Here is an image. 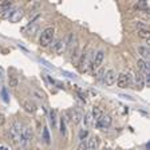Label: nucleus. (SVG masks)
I'll return each mask as SVG.
<instances>
[{
  "label": "nucleus",
  "mask_w": 150,
  "mask_h": 150,
  "mask_svg": "<svg viewBox=\"0 0 150 150\" xmlns=\"http://www.w3.org/2000/svg\"><path fill=\"white\" fill-rule=\"evenodd\" d=\"M23 16H24V11H23V8H16V9H13L12 13H11V16H9V22L18 23L23 19Z\"/></svg>",
  "instance_id": "6"
},
{
  "label": "nucleus",
  "mask_w": 150,
  "mask_h": 150,
  "mask_svg": "<svg viewBox=\"0 0 150 150\" xmlns=\"http://www.w3.org/2000/svg\"><path fill=\"white\" fill-rule=\"evenodd\" d=\"M1 150H7V149H6V147H3V149H1Z\"/></svg>",
  "instance_id": "32"
},
{
  "label": "nucleus",
  "mask_w": 150,
  "mask_h": 150,
  "mask_svg": "<svg viewBox=\"0 0 150 150\" xmlns=\"http://www.w3.org/2000/svg\"><path fill=\"white\" fill-rule=\"evenodd\" d=\"M8 83H9V87H12V88H16L19 86V79L18 76H15V75H11L8 79Z\"/></svg>",
  "instance_id": "17"
},
{
  "label": "nucleus",
  "mask_w": 150,
  "mask_h": 150,
  "mask_svg": "<svg viewBox=\"0 0 150 150\" xmlns=\"http://www.w3.org/2000/svg\"><path fill=\"white\" fill-rule=\"evenodd\" d=\"M4 81V70L0 67V82H3Z\"/></svg>",
  "instance_id": "29"
},
{
  "label": "nucleus",
  "mask_w": 150,
  "mask_h": 150,
  "mask_svg": "<svg viewBox=\"0 0 150 150\" xmlns=\"http://www.w3.org/2000/svg\"><path fill=\"white\" fill-rule=\"evenodd\" d=\"M115 81H117V74H115V71H114L112 69L107 70L106 74H105V83H106L107 86H111V84L115 83Z\"/></svg>",
  "instance_id": "7"
},
{
  "label": "nucleus",
  "mask_w": 150,
  "mask_h": 150,
  "mask_svg": "<svg viewBox=\"0 0 150 150\" xmlns=\"http://www.w3.org/2000/svg\"><path fill=\"white\" fill-rule=\"evenodd\" d=\"M22 130H23V125H22V123H20V122H15V123L11 126V129L8 130L7 135H8L9 139L12 141L13 144H16V142H19V141H20V134H22Z\"/></svg>",
  "instance_id": "1"
},
{
  "label": "nucleus",
  "mask_w": 150,
  "mask_h": 150,
  "mask_svg": "<svg viewBox=\"0 0 150 150\" xmlns=\"http://www.w3.org/2000/svg\"><path fill=\"white\" fill-rule=\"evenodd\" d=\"M76 150H87V141H81Z\"/></svg>",
  "instance_id": "25"
},
{
  "label": "nucleus",
  "mask_w": 150,
  "mask_h": 150,
  "mask_svg": "<svg viewBox=\"0 0 150 150\" xmlns=\"http://www.w3.org/2000/svg\"><path fill=\"white\" fill-rule=\"evenodd\" d=\"M103 59H105V51L103 50H99L93 58V62H91V69L93 70H97L100 64H102Z\"/></svg>",
  "instance_id": "3"
},
{
  "label": "nucleus",
  "mask_w": 150,
  "mask_h": 150,
  "mask_svg": "<svg viewBox=\"0 0 150 150\" xmlns=\"http://www.w3.org/2000/svg\"><path fill=\"white\" fill-rule=\"evenodd\" d=\"M103 74H105V71H103V69H100L99 71L97 72V79H100L103 76Z\"/></svg>",
  "instance_id": "28"
},
{
  "label": "nucleus",
  "mask_w": 150,
  "mask_h": 150,
  "mask_svg": "<svg viewBox=\"0 0 150 150\" xmlns=\"http://www.w3.org/2000/svg\"><path fill=\"white\" fill-rule=\"evenodd\" d=\"M135 86H137L138 90H142L145 87V81H144V75L141 72H137L135 75Z\"/></svg>",
  "instance_id": "11"
},
{
  "label": "nucleus",
  "mask_w": 150,
  "mask_h": 150,
  "mask_svg": "<svg viewBox=\"0 0 150 150\" xmlns=\"http://www.w3.org/2000/svg\"><path fill=\"white\" fill-rule=\"evenodd\" d=\"M91 115H93V119L98 121V119L103 115L102 109H100V107H93V110H91Z\"/></svg>",
  "instance_id": "14"
},
{
  "label": "nucleus",
  "mask_w": 150,
  "mask_h": 150,
  "mask_svg": "<svg viewBox=\"0 0 150 150\" xmlns=\"http://www.w3.org/2000/svg\"><path fill=\"white\" fill-rule=\"evenodd\" d=\"M138 35H139L141 38L146 39V40H149V38H150V32H149V30H139V31H138Z\"/></svg>",
  "instance_id": "20"
},
{
  "label": "nucleus",
  "mask_w": 150,
  "mask_h": 150,
  "mask_svg": "<svg viewBox=\"0 0 150 150\" xmlns=\"http://www.w3.org/2000/svg\"><path fill=\"white\" fill-rule=\"evenodd\" d=\"M103 150H110V147H105V149H103Z\"/></svg>",
  "instance_id": "31"
},
{
  "label": "nucleus",
  "mask_w": 150,
  "mask_h": 150,
  "mask_svg": "<svg viewBox=\"0 0 150 150\" xmlns=\"http://www.w3.org/2000/svg\"><path fill=\"white\" fill-rule=\"evenodd\" d=\"M32 94H34L36 98H39V99H44V98H46V94L42 93V91L38 90V88H32Z\"/></svg>",
  "instance_id": "19"
},
{
  "label": "nucleus",
  "mask_w": 150,
  "mask_h": 150,
  "mask_svg": "<svg viewBox=\"0 0 150 150\" xmlns=\"http://www.w3.org/2000/svg\"><path fill=\"white\" fill-rule=\"evenodd\" d=\"M71 121L74 122L75 125H78V123H81L82 122V115H81V112H79L76 109H74L71 111Z\"/></svg>",
  "instance_id": "12"
},
{
  "label": "nucleus",
  "mask_w": 150,
  "mask_h": 150,
  "mask_svg": "<svg viewBox=\"0 0 150 150\" xmlns=\"http://www.w3.org/2000/svg\"><path fill=\"white\" fill-rule=\"evenodd\" d=\"M87 150H98V139L95 137H91L87 141Z\"/></svg>",
  "instance_id": "13"
},
{
  "label": "nucleus",
  "mask_w": 150,
  "mask_h": 150,
  "mask_svg": "<svg viewBox=\"0 0 150 150\" xmlns=\"http://www.w3.org/2000/svg\"><path fill=\"white\" fill-rule=\"evenodd\" d=\"M43 139L46 144H50L51 142V138H50V133H48V129L44 127L43 129Z\"/></svg>",
  "instance_id": "21"
},
{
  "label": "nucleus",
  "mask_w": 150,
  "mask_h": 150,
  "mask_svg": "<svg viewBox=\"0 0 150 150\" xmlns=\"http://www.w3.org/2000/svg\"><path fill=\"white\" fill-rule=\"evenodd\" d=\"M60 134L66 135V119L64 118L60 119Z\"/></svg>",
  "instance_id": "24"
},
{
  "label": "nucleus",
  "mask_w": 150,
  "mask_h": 150,
  "mask_svg": "<svg viewBox=\"0 0 150 150\" xmlns=\"http://www.w3.org/2000/svg\"><path fill=\"white\" fill-rule=\"evenodd\" d=\"M18 150H28L27 147H23V146H20V147H18Z\"/></svg>",
  "instance_id": "30"
},
{
  "label": "nucleus",
  "mask_w": 150,
  "mask_h": 150,
  "mask_svg": "<svg viewBox=\"0 0 150 150\" xmlns=\"http://www.w3.org/2000/svg\"><path fill=\"white\" fill-rule=\"evenodd\" d=\"M4 123H6V117H4V114L0 112V126H3Z\"/></svg>",
  "instance_id": "27"
},
{
  "label": "nucleus",
  "mask_w": 150,
  "mask_h": 150,
  "mask_svg": "<svg viewBox=\"0 0 150 150\" xmlns=\"http://www.w3.org/2000/svg\"><path fill=\"white\" fill-rule=\"evenodd\" d=\"M135 27L138 28V31H139V30H149L145 22H135Z\"/></svg>",
  "instance_id": "23"
},
{
  "label": "nucleus",
  "mask_w": 150,
  "mask_h": 150,
  "mask_svg": "<svg viewBox=\"0 0 150 150\" xmlns=\"http://www.w3.org/2000/svg\"><path fill=\"white\" fill-rule=\"evenodd\" d=\"M28 28H30V35H34L38 31V24H34L32 27H28Z\"/></svg>",
  "instance_id": "26"
},
{
  "label": "nucleus",
  "mask_w": 150,
  "mask_h": 150,
  "mask_svg": "<svg viewBox=\"0 0 150 150\" xmlns=\"http://www.w3.org/2000/svg\"><path fill=\"white\" fill-rule=\"evenodd\" d=\"M88 59H90V56H88V54H82V58L81 60H79V70L81 71H86L88 67V64H90V62H88Z\"/></svg>",
  "instance_id": "8"
},
{
  "label": "nucleus",
  "mask_w": 150,
  "mask_h": 150,
  "mask_svg": "<svg viewBox=\"0 0 150 150\" xmlns=\"http://www.w3.org/2000/svg\"><path fill=\"white\" fill-rule=\"evenodd\" d=\"M88 137V130H86V129H82V130H79V139L81 141H86V138Z\"/></svg>",
  "instance_id": "22"
},
{
  "label": "nucleus",
  "mask_w": 150,
  "mask_h": 150,
  "mask_svg": "<svg viewBox=\"0 0 150 150\" xmlns=\"http://www.w3.org/2000/svg\"><path fill=\"white\" fill-rule=\"evenodd\" d=\"M135 8L141 9V11H147L149 9V1L147 0H141V1H138L135 4Z\"/></svg>",
  "instance_id": "15"
},
{
  "label": "nucleus",
  "mask_w": 150,
  "mask_h": 150,
  "mask_svg": "<svg viewBox=\"0 0 150 150\" xmlns=\"http://www.w3.org/2000/svg\"><path fill=\"white\" fill-rule=\"evenodd\" d=\"M50 118H51V123H52V126H56V123H58V112H56L55 109H51L50 111Z\"/></svg>",
  "instance_id": "18"
},
{
  "label": "nucleus",
  "mask_w": 150,
  "mask_h": 150,
  "mask_svg": "<svg viewBox=\"0 0 150 150\" xmlns=\"http://www.w3.org/2000/svg\"><path fill=\"white\" fill-rule=\"evenodd\" d=\"M117 84L119 88H126L130 84V75L129 74H121L117 78Z\"/></svg>",
  "instance_id": "4"
},
{
  "label": "nucleus",
  "mask_w": 150,
  "mask_h": 150,
  "mask_svg": "<svg viewBox=\"0 0 150 150\" xmlns=\"http://www.w3.org/2000/svg\"><path fill=\"white\" fill-rule=\"evenodd\" d=\"M54 34H55V30H54L52 27H48L46 28V30H43L40 34V46L42 47H47L48 44L52 42L54 39Z\"/></svg>",
  "instance_id": "2"
},
{
  "label": "nucleus",
  "mask_w": 150,
  "mask_h": 150,
  "mask_svg": "<svg viewBox=\"0 0 150 150\" xmlns=\"http://www.w3.org/2000/svg\"><path fill=\"white\" fill-rule=\"evenodd\" d=\"M93 121H94V119H93V115H91V110H90V111H87L86 114H84V119H83V122H84V125H86V126L88 127V126L93 125Z\"/></svg>",
  "instance_id": "16"
},
{
  "label": "nucleus",
  "mask_w": 150,
  "mask_h": 150,
  "mask_svg": "<svg viewBox=\"0 0 150 150\" xmlns=\"http://www.w3.org/2000/svg\"><path fill=\"white\" fill-rule=\"evenodd\" d=\"M137 51H138V54L141 55V58H142V60H145L146 62L147 59L150 58V51H149V47H146V46H139L137 48Z\"/></svg>",
  "instance_id": "9"
},
{
  "label": "nucleus",
  "mask_w": 150,
  "mask_h": 150,
  "mask_svg": "<svg viewBox=\"0 0 150 150\" xmlns=\"http://www.w3.org/2000/svg\"><path fill=\"white\" fill-rule=\"evenodd\" d=\"M23 109H24L27 112H30V114H34V112L38 110V107L34 102H31V100H24V102H23Z\"/></svg>",
  "instance_id": "10"
},
{
  "label": "nucleus",
  "mask_w": 150,
  "mask_h": 150,
  "mask_svg": "<svg viewBox=\"0 0 150 150\" xmlns=\"http://www.w3.org/2000/svg\"><path fill=\"white\" fill-rule=\"evenodd\" d=\"M111 122H112L111 117L106 114V115H102V117H100V118L97 121V126H98L99 129H107V127H110Z\"/></svg>",
  "instance_id": "5"
}]
</instances>
